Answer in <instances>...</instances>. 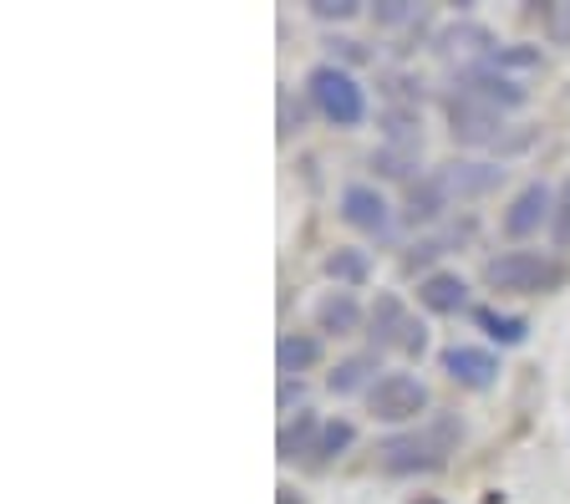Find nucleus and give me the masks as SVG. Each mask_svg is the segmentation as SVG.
<instances>
[{"label":"nucleus","mask_w":570,"mask_h":504,"mask_svg":"<svg viewBox=\"0 0 570 504\" xmlns=\"http://www.w3.org/2000/svg\"><path fill=\"white\" fill-rule=\"evenodd\" d=\"M306 92H311V102H316L321 118L336 122V128H356V122L367 118V92H362V82H356L346 67H336V61L311 67Z\"/></svg>","instance_id":"1"},{"label":"nucleus","mask_w":570,"mask_h":504,"mask_svg":"<svg viewBox=\"0 0 570 504\" xmlns=\"http://www.w3.org/2000/svg\"><path fill=\"white\" fill-rule=\"evenodd\" d=\"M484 280L504 296H540V290H556L566 280V265L540 250H504L484 265Z\"/></svg>","instance_id":"2"},{"label":"nucleus","mask_w":570,"mask_h":504,"mask_svg":"<svg viewBox=\"0 0 570 504\" xmlns=\"http://www.w3.org/2000/svg\"><path fill=\"white\" fill-rule=\"evenodd\" d=\"M367 408L382 423H413L417 413H428V387L413 373H387L367 387Z\"/></svg>","instance_id":"3"},{"label":"nucleus","mask_w":570,"mask_h":504,"mask_svg":"<svg viewBox=\"0 0 570 504\" xmlns=\"http://www.w3.org/2000/svg\"><path fill=\"white\" fill-rule=\"evenodd\" d=\"M377 464L387 468V474H433V468H443V444L439 438H423V433H407V438H387V444L377 448Z\"/></svg>","instance_id":"4"},{"label":"nucleus","mask_w":570,"mask_h":504,"mask_svg":"<svg viewBox=\"0 0 570 504\" xmlns=\"http://www.w3.org/2000/svg\"><path fill=\"white\" fill-rule=\"evenodd\" d=\"M556 219V189L550 184H524L520 194L510 199V209H504V235L510 240H530L540 225H550Z\"/></svg>","instance_id":"5"},{"label":"nucleus","mask_w":570,"mask_h":504,"mask_svg":"<svg viewBox=\"0 0 570 504\" xmlns=\"http://www.w3.org/2000/svg\"><path fill=\"white\" fill-rule=\"evenodd\" d=\"M449 122H453V138H463V144L499 148V132H504V112H494L489 102H479V97H469V92L449 97Z\"/></svg>","instance_id":"6"},{"label":"nucleus","mask_w":570,"mask_h":504,"mask_svg":"<svg viewBox=\"0 0 570 504\" xmlns=\"http://www.w3.org/2000/svg\"><path fill=\"white\" fill-rule=\"evenodd\" d=\"M463 92L479 97V102H489L494 112H514V108L530 102V87H520L514 77H504L499 67H489V61H479V67L463 72Z\"/></svg>","instance_id":"7"},{"label":"nucleus","mask_w":570,"mask_h":504,"mask_svg":"<svg viewBox=\"0 0 570 504\" xmlns=\"http://www.w3.org/2000/svg\"><path fill=\"white\" fill-rule=\"evenodd\" d=\"M443 373H449L459 387H469V393H489L499 377V357L489 347L459 342V347H443Z\"/></svg>","instance_id":"8"},{"label":"nucleus","mask_w":570,"mask_h":504,"mask_svg":"<svg viewBox=\"0 0 570 504\" xmlns=\"http://www.w3.org/2000/svg\"><path fill=\"white\" fill-rule=\"evenodd\" d=\"M342 219L352 229H367V235H382L392 225L387 199H382L377 184H346L342 189Z\"/></svg>","instance_id":"9"},{"label":"nucleus","mask_w":570,"mask_h":504,"mask_svg":"<svg viewBox=\"0 0 570 504\" xmlns=\"http://www.w3.org/2000/svg\"><path fill=\"white\" fill-rule=\"evenodd\" d=\"M417 300H423L433 316H459L469 306V286H463L459 270H433V276L417 280Z\"/></svg>","instance_id":"10"},{"label":"nucleus","mask_w":570,"mask_h":504,"mask_svg":"<svg viewBox=\"0 0 570 504\" xmlns=\"http://www.w3.org/2000/svg\"><path fill=\"white\" fill-rule=\"evenodd\" d=\"M449 199H453L449 179H443V174H423V179L407 184V219L428 225V219H439L443 209H449Z\"/></svg>","instance_id":"11"},{"label":"nucleus","mask_w":570,"mask_h":504,"mask_svg":"<svg viewBox=\"0 0 570 504\" xmlns=\"http://www.w3.org/2000/svg\"><path fill=\"white\" fill-rule=\"evenodd\" d=\"M321 428H326V423H321L316 413H296V423H285L281 438H275V454H281V458H311V464H316Z\"/></svg>","instance_id":"12"},{"label":"nucleus","mask_w":570,"mask_h":504,"mask_svg":"<svg viewBox=\"0 0 570 504\" xmlns=\"http://www.w3.org/2000/svg\"><path fill=\"white\" fill-rule=\"evenodd\" d=\"M407 306L397 296H377V306H372V352L382 347H403V336H407Z\"/></svg>","instance_id":"13"},{"label":"nucleus","mask_w":570,"mask_h":504,"mask_svg":"<svg viewBox=\"0 0 570 504\" xmlns=\"http://www.w3.org/2000/svg\"><path fill=\"white\" fill-rule=\"evenodd\" d=\"M316 326L321 332H332V336H356L362 332V306H356L352 290H332V296H321Z\"/></svg>","instance_id":"14"},{"label":"nucleus","mask_w":570,"mask_h":504,"mask_svg":"<svg viewBox=\"0 0 570 504\" xmlns=\"http://www.w3.org/2000/svg\"><path fill=\"white\" fill-rule=\"evenodd\" d=\"M316 362H321V336L291 332L275 342V367H281V377H301L306 367H316Z\"/></svg>","instance_id":"15"},{"label":"nucleus","mask_w":570,"mask_h":504,"mask_svg":"<svg viewBox=\"0 0 570 504\" xmlns=\"http://www.w3.org/2000/svg\"><path fill=\"white\" fill-rule=\"evenodd\" d=\"M443 179H449L453 194H484L504 179V168L499 164H449L443 168Z\"/></svg>","instance_id":"16"},{"label":"nucleus","mask_w":570,"mask_h":504,"mask_svg":"<svg viewBox=\"0 0 570 504\" xmlns=\"http://www.w3.org/2000/svg\"><path fill=\"white\" fill-rule=\"evenodd\" d=\"M382 132H387V148L417 154V144H423V122H417V108H387V112H382Z\"/></svg>","instance_id":"17"},{"label":"nucleus","mask_w":570,"mask_h":504,"mask_svg":"<svg viewBox=\"0 0 570 504\" xmlns=\"http://www.w3.org/2000/svg\"><path fill=\"white\" fill-rule=\"evenodd\" d=\"M326 276L342 280V286H362V280L372 276V260L367 250H352V245H336L332 255H326Z\"/></svg>","instance_id":"18"},{"label":"nucleus","mask_w":570,"mask_h":504,"mask_svg":"<svg viewBox=\"0 0 570 504\" xmlns=\"http://www.w3.org/2000/svg\"><path fill=\"white\" fill-rule=\"evenodd\" d=\"M474 322L484 326L489 336H494L499 347H520L524 336H530V326H524V316H510V312H494V306H479Z\"/></svg>","instance_id":"19"},{"label":"nucleus","mask_w":570,"mask_h":504,"mask_svg":"<svg viewBox=\"0 0 570 504\" xmlns=\"http://www.w3.org/2000/svg\"><path fill=\"white\" fill-rule=\"evenodd\" d=\"M372 367H377V352H362V357H346V362H336V373L326 377V387L332 393H356V387L372 377Z\"/></svg>","instance_id":"20"},{"label":"nucleus","mask_w":570,"mask_h":504,"mask_svg":"<svg viewBox=\"0 0 570 504\" xmlns=\"http://www.w3.org/2000/svg\"><path fill=\"white\" fill-rule=\"evenodd\" d=\"M352 444H356V423H352V418H326V428H321V454H316V464H326V458H342Z\"/></svg>","instance_id":"21"},{"label":"nucleus","mask_w":570,"mask_h":504,"mask_svg":"<svg viewBox=\"0 0 570 504\" xmlns=\"http://www.w3.org/2000/svg\"><path fill=\"white\" fill-rule=\"evenodd\" d=\"M489 67H499V72H504V67H540V47H494L489 51Z\"/></svg>","instance_id":"22"},{"label":"nucleus","mask_w":570,"mask_h":504,"mask_svg":"<svg viewBox=\"0 0 570 504\" xmlns=\"http://www.w3.org/2000/svg\"><path fill=\"white\" fill-rule=\"evenodd\" d=\"M550 235H556L560 250H570V174H566V184L556 189V219H550Z\"/></svg>","instance_id":"23"},{"label":"nucleus","mask_w":570,"mask_h":504,"mask_svg":"<svg viewBox=\"0 0 570 504\" xmlns=\"http://www.w3.org/2000/svg\"><path fill=\"white\" fill-rule=\"evenodd\" d=\"M372 168L387 174V179H407V174H413V154H403V148H382V154H372Z\"/></svg>","instance_id":"24"},{"label":"nucleus","mask_w":570,"mask_h":504,"mask_svg":"<svg viewBox=\"0 0 570 504\" xmlns=\"http://www.w3.org/2000/svg\"><path fill=\"white\" fill-rule=\"evenodd\" d=\"M316 21H352L362 11V0H306Z\"/></svg>","instance_id":"25"},{"label":"nucleus","mask_w":570,"mask_h":504,"mask_svg":"<svg viewBox=\"0 0 570 504\" xmlns=\"http://www.w3.org/2000/svg\"><path fill=\"white\" fill-rule=\"evenodd\" d=\"M372 16H377V26H403V21H413V6L407 0H382Z\"/></svg>","instance_id":"26"},{"label":"nucleus","mask_w":570,"mask_h":504,"mask_svg":"<svg viewBox=\"0 0 570 504\" xmlns=\"http://www.w3.org/2000/svg\"><path fill=\"white\" fill-rule=\"evenodd\" d=\"M546 21H550V37H556V41H570V6H566V0L546 6Z\"/></svg>","instance_id":"27"},{"label":"nucleus","mask_w":570,"mask_h":504,"mask_svg":"<svg viewBox=\"0 0 570 504\" xmlns=\"http://www.w3.org/2000/svg\"><path fill=\"white\" fill-rule=\"evenodd\" d=\"M403 352H407V357H423V352H428V326H423V322H407Z\"/></svg>","instance_id":"28"},{"label":"nucleus","mask_w":570,"mask_h":504,"mask_svg":"<svg viewBox=\"0 0 570 504\" xmlns=\"http://www.w3.org/2000/svg\"><path fill=\"white\" fill-rule=\"evenodd\" d=\"M326 47H332V57L342 51V61H367V47H362V41H352V37H332Z\"/></svg>","instance_id":"29"},{"label":"nucleus","mask_w":570,"mask_h":504,"mask_svg":"<svg viewBox=\"0 0 570 504\" xmlns=\"http://www.w3.org/2000/svg\"><path fill=\"white\" fill-rule=\"evenodd\" d=\"M296 128H301V108L291 102V92H281V138H291Z\"/></svg>","instance_id":"30"},{"label":"nucleus","mask_w":570,"mask_h":504,"mask_svg":"<svg viewBox=\"0 0 570 504\" xmlns=\"http://www.w3.org/2000/svg\"><path fill=\"white\" fill-rule=\"evenodd\" d=\"M301 397V377H281V408H291Z\"/></svg>","instance_id":"31"},{"label":"nucleus","mask_w":570,"mask_h":504,"mask_svg":"<svg viewBox=\"0 0 570 504\" xmlns=\"http://www.w3.org/2000/svg\"><path fill=\"white\" fill-rule=\"evenodd\" d=\"M275 504H306V500H301V494L291 490V484H281V490H275Z\"/></svg>","instance_id":"32"},{"label":"nucleus","mask_w":570,"mask_h":504,"mask_svg":"<svg viewBox=\"0 0 570 504\" xmlns=\"http://www.w3.org/2000/svg\"><path fill=\"white\" fill-rule=\"evenodd\" d=\"M413 504H443V500H428V494H417V500Z\"/></svg>","instance_id":"33"}]
</instances>
